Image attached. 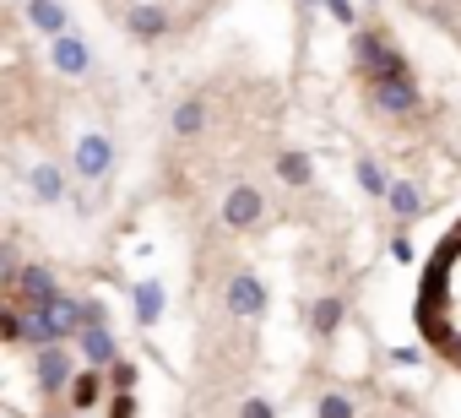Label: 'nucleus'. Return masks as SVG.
I'll list each match as a JSON object with an SVG mask.
<instances>
[{
	"mask_svg": "<svg viewBox=\"0 0 461 418\" xmlns=\"http://www.w3.org/2000/svg\"><path fill=\"white\" fill-rule=\"evenodd\" d=\"M353 60H358V71H364L369 82H385V77H402V71H407L402 55H396L385 39H375V33H353Z\"/></svg>",
	"mask_w": 461,
	"mask_h": 418,
	"instance_id": "1",
	"label": "nucleus"
},
{
	"mask_svg": "<svg viewBox=\"0 0 461 418\" xmlns=\"http://www.w3.org/2000/svg\"><path fill=\"white\" fill-rule=\"evenodd\" d=\"M261 213H267V201H261L256 185H234V190L222 195V223H228V229H256Z\"/></svg>",
	"mask_w": 461,
	"mask_h": 418,
	"instance_id": "2",
	"label": "nucleus"
},
{
	"mask_svg": "<svg viewBox=\"0 0 461 418\" xmlns=\"http://www.w3.org/2000/svg\"><path fill=\"white\" fill-rule=\"evenodd\" d=\"M369 98H375V109H385V114H412V109H418V82L402 71V77L369 82Z\"/></svg>",
	"mask_w": 461,
	"mask_h": 418,
	"instance_id": "3",
	"label": "nucleus"
},
{
	"mask_svg": "<svg viewBox=\"0 0 461 418\" xmlns=\"http://www.w3.org/2000/svg\"><path fill=\"white\" fill-rule=\"evenodd\" d=\"M71 163H77V174H82V179H104V174L114 168V141L93 131V136H82V141H77Z\"/></svg>",
	"mask_w": 461,
	"mask_h": 418,
	"instance_id": "4",
	"label": "nucleus"
},
{
	"mask_svg": "<svg viewBox=\"0 0 461 418\" xmlns=\"http://www.w3.org/2000/svg\"><path fill=\"white\" fill-rule=\"evenodd\" d=\"M82 369H71V353L55 342V348H39V386L50 391V396H60V391H71V380H77Z\"/></svg>",
	"mask_w": 461,
	"mask_h": 418,
	"instance_id": "5",
	"label": "nucleus"
},
{
	"mask_svg": "<svg viewBox=\"0 0 461 418\" xmlns=\"http://www.w3.org/2000/svg\"><path fill=\"white\" fill-rule=\"evenodd\" d=\"M228 310H234L240 321H256V315L267 310V288H261V277H250V272L228 277Z\"/></svg>",
	"mask_w": 461,
	"mask_h": 418,
	"instance_id": "6",
	"label": "nucleus"
},
{
	"mask_svg": "<svg viewBox=\"0 0 461 418\" xmlns=\"http://www.w3.org/2000/svg\"><path fill=\"white\" fill-rule=\"evenodd\" d=\"M50 66H55L60 77H82V71L93 66V50H87L77 33H66V39H55V44H50Z\"/></svg>",
	"mask_w": 461,
	"mask_h": 418,
	"instance_id": "7",
	"label": "nucleus"
},
{
	"mask_svg": "<svg viewBox=\"0 0 461 418\" xmlns=\"http://www.w3.org/2000/svg\"><path fill=\"white\" fill-rule=\"evenodd\" d=\"M125 28H131V39H147V44H152V39H163V33L174 28V17H168L163 6H131V12H125Z\"/></svg>",
	"mask_w": 461,
	"mask_h": 418,
	"instance_id": "8",
	"label": "nucleus"
},
{
	"mask_svg": "<svg viewBox=\"0 0 461 418\" xmlns=\"http://www.w3.org/2000/svg\"><path fill=\"white\" fill-rule=\"evenodd\" d=\"M28 23L39 28V33H50V39H66V6L60 0H28Z\"/></svg>",
	"mask_w": 461,
	"mask_h": 418,
	"instance_id": "9",
	"label": "nucleus"
},
{
	"mask_svg": "<svg viewBox=\"0 0 461 418\" xmlns=\"http://www.w3.org/2000/svg\"><path fill=\"white\" fill-rule=\"evenodd\" d=\"M82 359H87V369H98V364H114V337H109V326H82Z\"/></svg>",
	"mask_w": 461,
	"mask_h": 418,
	"instance_id": "10",
	"label": "nucleus"
},
{
	"mask_svg": "<svg viewBox=\"0 0 461 418\" xmlns=\"http://www.w3.org/2000/svg\"><path fill=\"white\" fill-rule=\"evenodd\" d=\"M385 201H391V213H396L402 223H412V218L423 213V190H418V185H407V179H396Z\"/></svg>",
	"mask_w": 461,
	"mask_h": 418,
	"instance_id": "11",
	"label": "nucleus"
},
{
	"mask_svg": "<svg viewBox=\"0 0 461 418\" xmlns=\"http://www.w3.org/2000/svg\"><path fill=\"white\" fill-rule=\"evenodd\" d=\"M158 315H163V283H136V321L158 326Z\"/></svg>",
	"mask_w": 461,
	"mask_h": 418,
	"instance_id": "12",
	"label": "nucleus"
},
{
	"mask_svg": "<svg viewBox=\"0 0 461 418\" xmlns=\"http://www.w3.org/2000/svg\"><path fill=\"white\" fill-rule=\"evenodd\" d=\"M201 125H206V98H185L174 109V136H195Z\"/></svg>",
	"mask_w": 461,
	"mask_h": 418,
	"instance_id": "13",
	"label": "nucleus"
},
{
	"mask_svg": "<svg viewBox=\"0 0 461 418\" xmlns=\"http://www.w3.org/2000/svg\"><path fill=\"white\" fill-rule=\"evenodd\" d=\"M33 195H39V201H60V195H66V174H60L55 163H39V168H33Z\"/></svg>",
	"mask_w": 461,
	"mask_h": 418,
	"instance_id": "14",
	"label": "nucleus"
},
{
	"mask_svg": "<svg viewBox=\"0 0 461 418\" xmlns=\"http://www.w3.org/2000/svg\"><path fill=\"white\" fill-rule=\"evenodd\" d=\"M342 315H348V310H342V299H337V294H326V299L310 310V321H315V337H331V332L342 326Z\"/></svg>",
	"mask_w": 461,
	"mask_h": 418,
	"instance_id": "15",
	"label": "nucleus"
},
{
	"mask_svg": "<svg viewBox=\"0 0 461 418\" xmlns=\"http://www.w3.org/2000/svg\"><path fill=\"white\" fill-rule=\"evenodd\" d=\"M98 396H104V375H98V369H82V375L71 380V407H82V413H87Z\"/></svg>",
	"mask_w": 461,
	"mask_h": 418,
	"instance_id": "16",
	"label": "nucleus"
},
{
	"mask_svg": "<svg viewBox=\"0 0 461 418\" xmlns=\"http://www.w3.org/2000/svg\"><path fill=\"white\" fill-rule=\"evenodd\" d=\"M277 174H283V185H310V158L304 152H277Z\"/></svg>",
	"mask_w": 461,
	"mask_h": 418,
	"instance_id": "17",
	"label": "nucleus"
},
{
	"mask_svg": "<svg viewBox=\"0 0 461 418\" xmlns=\"http://www.w3.org/2000/svg\"><path fill=\"white\" fill-rule=\"evenodd\" d=\"M358 185H364L369 195H380V201L391 195V179L380 174V163H375V158H358Z\"/></svg>",
	"mask_w": 461,
	"mask_h": 418,
	"instance_id": "18",
	"label": "nucleus"
},
{
	"mask_svg": "<svg viewBox=\"0 0 461 418\" xmlns=\"http://www.w3.org/2000/svg\"><path fill=\"white\" fill-rule=\"evenodd\" d=\"M109 386H114V391H120V396H125V391H131V396H136V369H131V364H125V359H114V364H109Z\"/></svg>",
	"mask_w": 461,
	"mask_h": 418,
	"instance_id": "19",
	"label": "nucleus"
},
{
	"mask_svg": "<svg viewBox=\"0 0 461 418\" xmlns=\"http://www.w3.org/2000/svg\"><path fill=\"white\" fill-rule=\"evenodd\" d=\"M321 418H358V407L342 391H331V396H321Z\"/></svg>",
	"mask_w": 461,
	"mask_h": 418,
	"instance_id": "20",
	"label": "nucleus"
},
{
	"mask_svg": "<svg viewBox=\"0 0 461 418\" xmlns=\"http://www.w3.org/2000/svg\"><path fill=\"white\" fill-rule=\"evenodd\" d=\"M109 418H136V396H131V391L114 396V402H109Z\"/></svg>",
	"mask_w": 461,
	"mask_h": 418,
	"instance_id": "21",
	"label": "nucleus"
},
{
	"mask_svg": "<svg viewBox=\"0 0 461 418\" xmlns=\"http://www.w3.org/2000/svg\"><path fill=\"white\" fill-rule=\"evenodd\" d=\"M326 12H331L342 28H353V0H326Z\"/></svg>",
	"mask_w": 461,
	"mask_h": 418,
	"instance_id": "22",
	"label": "nucleus"
},
{
	"mask_svg": "<svg viewBox=\"0 0 461 418\" xmlns=\"http://www.w3.org/2000/svg\"><path fill=\"white\" fill-rule=\"evenodd\" d=\"M240 418H272V402H261V396H250V402L240 407Z\"/></svg>",
	"mask_w": 461,
	"mask_h": 418,
	"instance_id": "23",
	"label": "nucleus"
},
{
	"mask_svg": "<svg viewBox=\"0 0 461 418\" xmlns=\"http://www.w3.org/2000/svg\"><path fill=\"white\" fill-rule=\"evenodd\" d=\"M450 359H456V364H461V337H456V348H450Z\"/></svg>",
	"mask_w": 461,
	"mask_h": 418,
	"instance_id": "24",
	"label": "nucleus"
}]
</instances>
